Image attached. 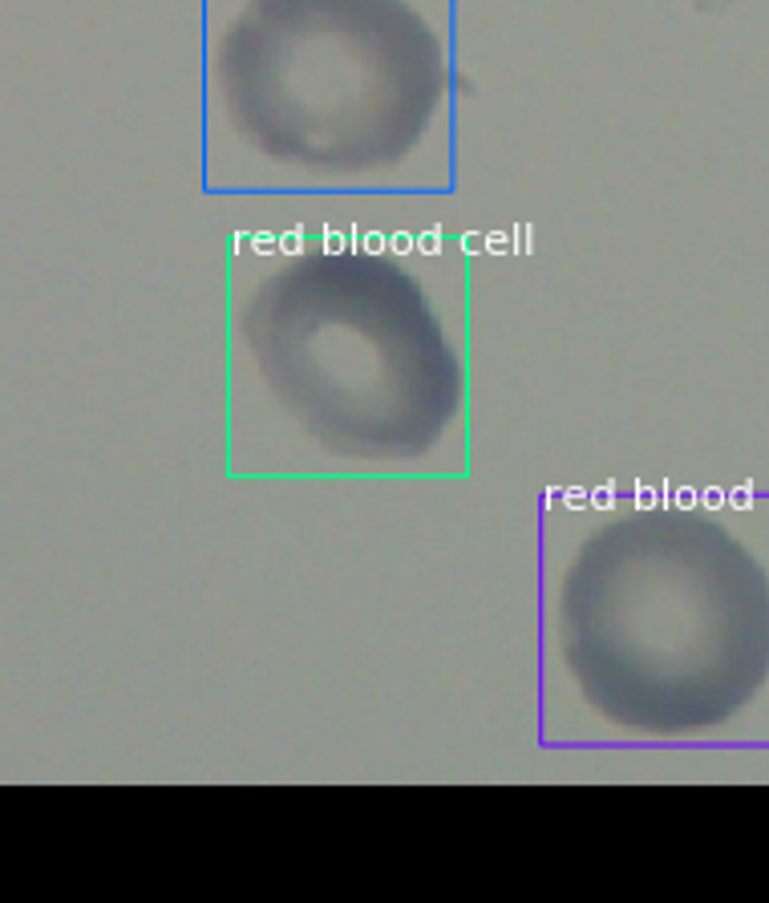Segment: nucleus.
Segmentation results:
<instances>
[{
    "label": "nucleus",
    "instance_id": "f257e3e1",
    "mask_svg": "<svg viewBox=\"0 0 769 903\" xmlns=\"http://www.w3.org/2000/svg\"><path fill=\"white\" fill-rule=\"evenodd\" d=\"M231 466L275 478H425L466 466V345L442 280L393 247L235 256Z\"/></svg>",
    "mask_w": 769,
    "mask_h": 903
},
{
    "label": "nucleus",
    "instance_id": "f03ea898",
    "mask_svg": "<svg viewBox=\"0 0 769 903\" xmlns=\"http://www.w3.org/2000/svg\"><path fill=\"white\" fill-rule=\"evenodd\" d=\"M546 745L717 741L769 693V567L692 506H567L543 523Z\"/></svg>",
    "mask_w": 769,
    "mask_h": 903
},
{
    "label": "nucleus",
    "instance_id": "7ed1b4c3",
    "mask_svg": "<svg viewBox=\"0 0 769 903\" xmlns=\"http://www.w3.org/2000/svg\"><path fill=\"white\" fill-rule=\"evenodd\" d=\"M203 97L211 195H450L453 0H211Z\"/></svg>",
    "mask_w": 769,
    "mask_h": 903
}]
</instances>
